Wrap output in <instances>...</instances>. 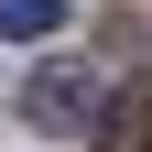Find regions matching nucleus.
<instances>
[{
	"label": "nucleus",
	"mask_w": 152,
	"mask_h": 152,
	"mask_svg": "<svg viewBox=\"0 0 152 152\" xmlns=\"http://www.w3.org/2000/svg\"><path fill=\"white\" fill-rule=\"evenodd\" d=\"M22 109H33V130H87V120H98V76L76 65V54H54V65H33Z\"/></svg>",
	"instance_id": "1"
},
{
	"label": "nucleus",
	"mask_w": 152,
	"mask_h": 152,
	"mask_svg": "<svg viewBox=\"0 0 152 152\" xmlns=\"http://www.w3.org/2000/svg\"><path fill=\"white\" fill-rule=\"evenodd\" d=\"M98 152H152V87H130V98L98 120Z\"/></svg>",
	"instance_id": "2"
},
{
	"label": "nucleus",
	"mask_w": 152,
	"mask_h": 152,
	"mask_svg": "<svg viewBox=\"0 0 152 152\" xmlns=\"http://www.w3.org/2000/svg\"><path fill=\"white\" fill-rule=\"evenodd\" d=\"M0 33L11 44H44V33H65V0H0Z\"/></svg>",
	"instance_id": "3"
}]
</instances>
